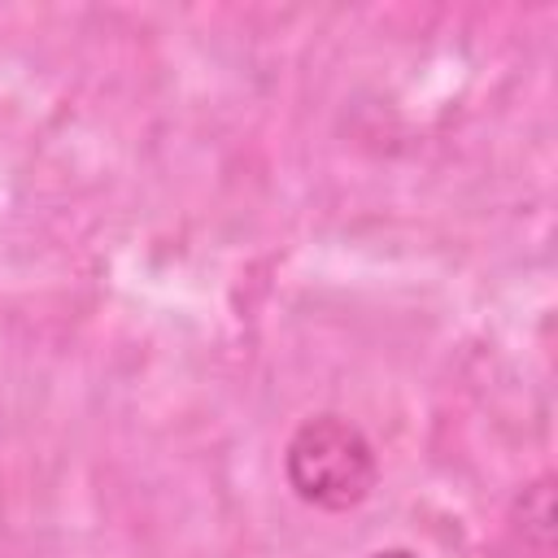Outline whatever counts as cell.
Returning <instances> with one entry per match:
<instances>
[{
	"label": "cell",
	"instance_id": "obj_1",
	"mask_svg": "<svg viewBox=\"0 0 558 558\" xmlns=\"http://www.w3.org/2000/svg\"><path fill=\"white\" fill-rule=\"evenodd\" d=\"M288 488L314 510H357L379 484L371 436L344 414H310L283 445Z\"/></svg>",
	"mask_w": 558,
	"mask_h": 558
},
{
	"label": "cell",
	"instance_id": "obj_2",
	"mask_svg": "<svg viewBox=\"0 0 558 558\" xmlns=\"http://www.w3.org/2000/svg\"><path fill=\"white\" fill-rule=\"evenodd\" d=\"M519 506H523V532L536 545H549V532H554V488H549V475H541L536 484H527L523 497H519Z\"/></svg>",
	"mask_w": 558,
	"mask_h": 558
},
{
	"label": "cell",
	"instance_id": "obj_3",
	"mask_svg": "<svg viewBox=\"0 0 558 558\" xmlns=\"http://www.w3.org/2000/svg\"><path fill=\"white\" fill-rule=\"evenodd\" d=\"M366 558H418V554L405 549V545H388V549H375V554H366Z\"/></svg>",
	"mask_w": 558,
	"mask_h": 558
}]
</instances>
